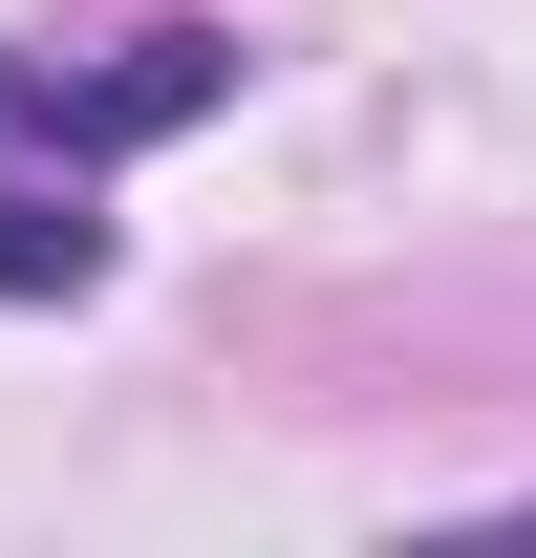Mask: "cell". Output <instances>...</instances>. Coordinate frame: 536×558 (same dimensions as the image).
<instances>
[{"mask_svg":"<svg viewBox=\"0 0 536 558\" xmlns=\"http://www.w3.org/2000/svg\"><path fill=\"white\" fill-rule=\"evenodd\" d=\"M215 86H236V44H215V22H150V65H108V86L0 65V130H44V150H150V130H194Z\"/></svg>","mask_w":536,"mask_h":558,"instance_id":"cell-1","label":"cell"},{"mask_svg":"<svg viewBox=\"0 0 536 558\" xmlns=\"http://www.w3.org/2000/svg\"><path fill=\"white\" fill-rule=\"evenodd\" d=\"M108 279V215H86V150L65 172H0V301H86Z\"/></svg>","mask_w":536,"mask_h":558,"instance_id":"cell-2","label":"cell"}]
</instances>
